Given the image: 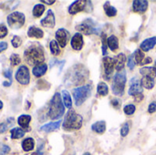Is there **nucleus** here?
Returning <instances> with one entry per match:
<instances>
[{"instance_id": "f257e3e1", "label": "nucleus", "mask_w": 156, "mask_h": 155, "mask_svg": "<svg viewBox=\"0 0 156 155\" xmlns=\"http://www.w3.org/2000/svg\"><path fill=\"white\" fill-rule=\"evenodd\" d=\"M88 78H89L88 69L83 65L77 64L69 69L65 78V82L67 86H72V85L76 86L85 82V80Z\"/></svg>"}, {"instance_id": "f03ea898", "label": "nucleus", "mask_w": 156, "mask_h": 155, "mask_svg": "<svg viewBox=\"0 0 156 155\" xmlns=\"http://www.w3.org/2000/svg\"><path fill=\"white\" fill-rule=\"evenodd\" d=\"M25 59L29 65H38L44 62L45 60V55H44V49L43 47L38 43H34L24 52Z\"/></svg>"}, {"instance_id": "7ed1b4c3", "label": "nucleus", "mask_w": 156, "mask_h": 155, "mask_svg": "<svg viewBox=\"0 0 156 155\" xmlns=\"http://www.w3.org/2000/svg\"><path fill=\"white\" fill-rule=\"evenodd\" d=\"M65 112V107L62 103L61 96L58 92H56L52 97L49 102V109H48V117L51 120H58L60 119Z\"/></svg>"}, {"instance_id": "20e7f679", "label": "nucleus", "mask_w": 156, "mask_h": 155, "mask_svg": "<svg viewBox=\"0 0 156 155\" xmlns=\"http://www.w3.org/2000/svg\"><path fill=\"white\" fill-rule=\"evenodd\" d=\"M83 118L75 111L70 110L67 112L63 122V129L65 131H77L82 126Z\"/></svg>"}, {"instance_id": "39448f33", "label": "nucleus", "mask_w": 156, "mask_h": 155, "mask_svg": "<svg viewBox=\"0 0 156 155\" xmlns=\"http://www.w3.org/2000/svg\"><path fill=\"white\" fill-rule=\"evenodd\" d=\"M91 90H92V86L90 84H87L74 89L72 90V95L76 106H80L81 104H83L86 101V100L90 96Z\"/></svg>"}, {"instance_id": "423d86ee", "label": "nucleus", "mask_w": 156, "mask_h": 155, "mask_svg": "<svg viewBox=\"0 0 156 155\" xmlns=\"http://www.w3.org/2000/svg\"><path fill=\"white\" fill-rule=\"evenodd\" d=\"M125 84H126L125 71L122 70V71L117 72L113 78V83L112 86V93L116 96H122L124 93Z\"/></svg>"}, {"instance_id": "0eeeda50", "label": "nucleus", "mask_w": 156, "mask_h": 155, "mask_svg": "<svg viewBox=\"0 0 156 155\" xmlns=\"http://www.w3.org/2000/svg\"><path fill=\"white\" fill-rule=\"evenodd\" d=\"M7 24L11 28H19L25 24V15L21 12H13L7 16Z\"/></svg>"}, {"instance_id": "6e6552de", "label": "nucleus", "mask_w": 156, "mask_h": 155, "mask_svg": "<svg viewBox=\"0 0 156 155\" xmlns=\"http://www.w3.org/2000/svg\"><path fill=\"white\" fill-rule=\"evenodd\" d=\"M76 29L79 31V33H83L85 35H91L93 33H97V30L94 27V22L90 18H87L83 22H81L76 26Z\"/></svg>"}, {"instance_id": "1a4fd4ad", "label": "nucleus", "mask_w": 156, "mask_h": 155, "mask_svg": "<svg viewBox=\"0 0 156 155\" xmlns=\"http://www.w3.org/2000/svg\"><path fill=\"white\" fill-rule=\"evenodd\" d=\"M89 1H82V0L75 1L69 6L68 11L70 15H76L82 11H88V6L90 5V4H91V2H90V4L87 5Z\"/></svg>"}, {"instance_id": "9d476101", "label": "nucleus", "mask_w": 156, "mask_h": 155, "mask_svg": "<svg viewBox=\"0 0 156 155\" xmlns=\"http://www.w3.org/2000/svg\"><path fill=\"white\" fill-rule=\"evenodd\" d=\"M16 79L22 85H27L30 80L29 71L26 66H21L16 73Z\"/></svg>"}, {"instance_id": "9b49d317", "label": "nucleus", "mask_w": 156, "mask_h": 155, "mask_svg": "<svg viewBox=\"0 0 156 155\" xmlns=\"http://www.w3.org/2000/svg\"><path fill=\"white\" fill-rule=\"evenodd\" d=\"M55 37H56V41L58 42L59 47L65 48L67 46V44H68V41L69 40L70 34H69V32L67 29L59 28V29H58L56 31Z\"/></svg>"}, {"instance_id": "f8f14e48", "label": "nucleus", "mask_w": 156, "mask_h": 155, "mask_svg": "<svg viewBox=\"0 0 156 155\" xmlns=\"http://www.w3.org/2000/svg\"><path fill=\"white\" fill-rule=\"evenodd\" d=\"M128 93L130 96H133V98L138 95L143 94V86L141 84V80L138 79L136 77H134L131 79Z\"/></svg>"}, {"instance_id": "ddd939ff", "label": "nucleus", "mask_w": 156, "mask_h": 155, "mask_svg": "<svg viewBox=\"0 0 156 155\" xmlns=\"http://www.w3.org/2000/svg\"><path fill=\"white\" fill-rule=\"evenodd\" d=\"M103 66H104V73L108 79H110L111 75L112 74L113 69L115 68V63L113 58L111 57H104L103 58Z\"/></svg>"}, {"instance_id": "4468645a", "label": "nucleus", "mask_w": 156, "mask_h": 155, "mask_svg": "<svg viewBox=\"0 0 156 155\" xmlns=\"http://www.w3.org/2000/svg\"><path fill=\"white\" fill-rule=\"evenodd\" d=\"M40 24L43 26H45V27H51V28H53L55 26V24H56L55 15H54L52 10H48V11L47 16L43 19H41Z\"/></svg>"}, {"instance_id": "2eb2a0df", "label": "nucleus", "mask_w": 156, "mask_h": 155, "mask_svg": "<svg viewBox=\"0 0 156 155\" xmlns=\"http://www.w3.org/2000/svg\"><path fill=\"white\" fill-rule=\"evenodd\" d=\"M70 44H71V47L74 50H81L82 48H83V45H84V41H83V37H82V34L80 33H76L72 38H71V41H70Z\"/></svg>"}, {"instance_id": "dca6fc26", "label": "nucleus", "mask_w": 156, "mask_h": 155, "mask_svg": "<svg viewBox=\"0 0 156 155\" xmlns=\"http://www.w3.org/2000/svg\"><path fill=\"white\" fill-rule=\"evenodd\" d=\"M133 11L136 13H144L148 9V1L146 0H134L133 2Z\"/></svg>"}, {"instance_id": "f3484780", "label": "nucleus", "mask_w": 156, "mask_h": 155, "mask_svg": "<svg viewBox=\"0 0 156 155\" xmlns=\"http://www.w3.org/2000/svg\"><path fill=\"white\" fill-rule=\"evenodd\" d=\"M156 45V37H152L149 38L144 39L141 46H140V49L144 52H148L149 50L153 49Z\"/></svg>"}, {"instance_id": "a211bd4d", "label": "nucleus", "mask_w": 156, "mask_h": 155, "mask_svg": "<svg viewBox=\"0 0 156 155\" xmlns=\"http://www.w3.org/2000/svg\"><path fill=\"white\" fill-rule=\"evenodd\" d=\"M113 59H114L116 70H118V72L122 71V69H124L125 63H126V59H127L126 56L123 53H120L115 58H113Z\"/></svg>"}, {"instance_id": "6ab92c4d", "label": "nucleus", "mask_w": 156, "mask_h": 155, "mask_svg": "<svg viewBox=\"0 0 156 155\" xmlns=\"http://www.w3.org/2000/svg\"><path fill=\"white\" fill-rule=\"evenodd\" d=\"M30 121H31L30 115H21L17 119V123L19 126H21V128H23V130L25 132H29L30 131V127H29Z\"/></svg>"}, {"instance_id": "aec40b11", "label": "nucleus", "mask_w": 156, "mask_h": 155, "mask_svg": "<svg viewBox=\"0 0 156 155\" xmlns=\"http://www.w3.org/2000/svg\"><path fill=\"white\" fill-rule=\"evenodd\" d=\"M140 73L143 77H147L154 79L156 78V68L155 67H144L140 69Z\"/></svg>"}, {"instance_id": "412c9836", "label": "nucleus", "mask_w": 156, "mask_h": 155, "mask_svg": "<svg viewBox=\"0 0 156 155\" xmlns=\"http://www.w3.org/2000/svg\"><path fill=\"white\" fill-rule=\"evenodd\" d=\"M27 36L29 37H35V38H42L44 37V32L42 29L36 27L34 26H29L27 30Z\"/></svg>"}, {"instance_id": "4be33fe9", "label": "nucleus", "mask_w": 156, "mask_h": 155, "mask_svg": "<svg viewBox=\"0 0 156 155\" xmlns=\"http://www.w3.org/2000/svg\"><path fill=\"white\" fill-rule=\"evenodd\" d=\"M48 70V66L46 63H41V64H38L37 66H35L33 68V75L37 78H39L41 76H43Z\"/></svg>"}, {"instance_id": "5701e85b", "label": "nucleus", "mask_w": 156, "mask_h": 155, "mask_svg": "<svg viewBox=\"0 0 156 155\" xmlns=\"http://www.w3.org/2000/svg\"><path fill=\"white\" fill-rule=\"evenodd\" d=\"M107 45L109 48L112 51L115 52L119 48V39L116 36L112 35L107 38Z\"/></svg>"}, {"instance_id": "b1692460", "label": "nucleus", "mask_w": 156, "mask_h": 155, "mask_svg": "<svg viewBox=\"0 0 156 155\" xmlns=\"http://www.w3.org/2000/svg\"><path fill=\"white\" fill-rule=\"evenodd\" d=\"M91 130L98 134H102L106 131V122L104 121L97 122L91 125Z\"/></svg>"}, {"instance_id": "393cba45", "label": "nucleus", "mask_w": 156, "mask_h": 155, "mask_svg": "<svg viewBox=\"0 0 156 155\" xmlns=\"http://www.w3.org/2000/svg\"><path fill=\"white\" fill-rule=\"evenodd\" d=\"M60 124H61V121H58V122H50V123L43 125L40 128V131L45 132H53V131H56L57 129H58Z\"/></svg>"}, {"instance_id": "a878e982", "label": "nucleus", "mask_w": 156, "mask_h": 155, "mask_svg": "<svg viewBox=\"0 0 156 155\" xmlns=\"http://www.w3.org/2000/svg\"><path fill=\"white\" fill-rule=\"evenodd\" d=\"M103 8H104L105 14H106L109 17H113V16H115L117 15V9H116L114 6L111 5L109 1H107V2L104 3Z\"/></svg>"}, {"instance_id": "bb28decb", "label": "nucleus", "mask_w": 156, "mask_h": 155, "mask_svg": "<svg viewBox=\"0 0 156 155\" xmlns=\"http://www.w3.org/2000/svg\"><path fill=\"white\" fill-rule=\"evenodd\" d=\"M35 147V142L32 138H27L22 142V148L25 152H30Z\"/></svg>"}, {"instance_id": "cd10ccee", "label": "nucleus", "mask_w": 156, "mask_h": 155, "mask_svg": "<svg viewBox=\"0 0 156 155\" xmlns=\"http://www.w3.org/2000/svg\"><path fill=\"white\" fill-rule=\"evenodd\" d=\"M141 84L144 88L146 90H152L154 87V79L147 78V77H143L141 79Z\"/></svg>"}, {"instance_id": "c85d7f7f", "label": "nucleus", "mask_w": 156, "mask_h": 155, "mask_svg": "<svg viewBox=\"0 0 156 155\" xmlns=\"http://www.w3.org/2000/svg\"><path fill=\"white\" fill-rule=\"evenodd\" d=\"M97 92L99 95L102 96V97H105L108 95L109 93V88H108V85L105 83V82H100L98 84V87H97Z\"/></svg>"}, {"instance_id": "c756f323", "label": "nucleus", "mask_w": 156, "mask_h": 155, "mask_svg": "<svg viewBox=\"0 0 156 155\" xmlns=\"http://www.w3.org/2000/svg\"><path fill=\"white\" fill-rule=\"evenodd\" d=\"M61 95H62V100H63L65 107H67L68 109H70L72 107V100H71V97H70L69 93L64 90H62Z\"/></svg>"}, {"instance_id": "7c9ffc66", "label": "nucleus", "mask_w": 156, "mask_h": 155, "mask_svg": "<svg viewBox=\"0 0 156 155\" xmlns=\"http://www.w3.org/2000/svg\"><path fill=\"white\" fill-rule=\"evenodd\" d=\"M25 131L23 129H20V128H14L10 131V133H11V138L12 139H15V140H17V139H20L22 137H24L25 135Z\"/></svg>"}, {"instance_id": "2f4dec72", "label": "nucleus", "mask_w": 156, "mask_h": 155, "mask_svg": "<svg viewBox=\"0 0 156 155\" xmlns=\"http://www.w3.org/2000/svg\"><path fill=\"white\" fill-rule=\"evenodd\" d=\"M133 55V58H134V59H135L136 64L142 65V63H143L144 59L145 58L144 51H142L140 48H138V49H136V50H135V52H134Z\"/></svg>"}, {"instance_id": "473e14b6", "label": "nucleus", "mask_w": 156, "mask_h": 155, "mask_svg": "<svg viewBox=\"0 0 156 155\" xmlns=\"http://www.w3.org/2000/svg\"><path fill=\"white\" fill-rule=\"evenodd\" d=\"M14 118H8L5 122L0 123V133H4L6 130L14 124Z\"/></svg>"}, {"instance_id": "72a5a7b5", "label": "nucleus", "mask_w": 156, "mask_h": 155, "mask_svg": "<svg viewBox=\"0 0 156 155\" xmlns=\"http://www.w3.org/2000/svg\"><path fill=\"white\" fill-rule=\"evenodd\" d=\"M45 11V6L44 5H41V4H37L36 5H34L33 7V10H32V13H33V16L35 17H39L42 16V14L44 13Z\"/></svg>"}, {"instance_id": "f704fd0d", "label": "nucleus", "mask_w": 156, "mask_h": 155, "mask_svg": "<svg viewBox=\"0 0 156 155\" xmlns=\"http://www.w3.org/2000/svg\"><path fill=\"white\" fill-rule=\"evenodd\" d=\"M49 48L50 51L52 53V55L54 56H58L60 53V48H59V45L58 44V42L56 40H51L49 43Z\"/></svg>"}, {"instance_id": "c9c22d12", "label": "nucleus", "mask_w": 156, "mask_h": 155, "mask_svg": "<svg viewBox=\"0 0 156 155\" xmlns=\"http://www.w3.org/2000/svg\"><path fill=\"white\" fill-rule=\"evenodd\" d=\"M107 37H106V34L102 33L101 34V49H102V55L104 57H106L107 55Z\"/></svg>"}, {"instance_id": "e433bc0d", "label": "nucleus", "mask_w": 156, "mask_h": 155, "mask_svg": "<svg viewBox=\"0 0 156 155\" xmlns=\"http://www.w3.org/2000/svg\"><path fill=\"white\" fill-rule=\"evenodd\" d=\"M136 111V107L133 105V104H129V105H126L124 108H123V111L126 115H133Z\"/></svg>"}, {"instance_id": "4c0bfd02", "label": "nucleus", "mask_w": 156, "mask_h": 155, "mask_svg": "<svg viewBox=\"0 0 156 155\" xmlns=\"http://www.w3.org/2000/svg\"><path fill=\"white\" fill-rule=\"evenodd\" d=\"M21 62V58L18 54H12L10 57V63L13 67L17 66Z\"/></svg>"}, {"instance_id": "58836bf2", "label": "nucleus", "mask_w": 156, "mask_h": 155, "mask_svg": "<svg viewBox=\"0 0 156 155\" xmlns=\"http://www.w3.org/2000/svg\"><path fill=\"white\" fill-rule=\"evenodd\" d=\"M127 66L130 69H133L136 66V62H135V59L133 58V55L132 54L131 56H129L128 58V60H127Z\"/></svg>"}, {"instance_id": "ea45409f", "label": "nucleus", "mask_w": 156, "mask_h": 155, "mask_svg": "<svg viewBox=\"0 0 156 155\" xmlns=\"http://www.w3.org/2000/svg\"><path fill=\"white\" fill-rule=\"evenodd\" d=\"M11 43H12V46L14 48H18L22 44V40L18 36H14L12 40H11Z\"/></svg>"}, {"instance_id": "a19ab883", "label": "nucleus", "mask_w": 156, "mask_h": 155, "mask_svg": "<svg viewBox=\"0 0 156 155\" xmlns=\"http://www.w3.org/2000/svg\"><path fill=\"white\" fill-rule=\"evenodd\" d=\"M129 131H130V126H129V124H128L127 122L124 123V124H122V129H121V135H122V137H126V136L128 135V133H129Z\"/></svg>"}, {"instance_id": "79ce46f5", "label": "nucleus", "mask_w": 156, "mask_h": 155, "mask_svg": "<svg viewBox=\"0 0 156 155\" xmlns=\"http://www.w3.org/2000/svg\"><path fill=\"white\" fill-rule=\"evenodd\" d=\"M8 33V30L5 25H0V38H4Z\"/></svg>"}, {"instance_id": "37998d69", "label": "nucleus", "mask_w": 156, "mask_h": 155, "mask_svg": "<svg viewBox=\"0 0 156 155\" xmlns=\"http://www.w3.org/2000/svg\"><path fill=\"white\" fill-rule=\"evenodd\" d=\"M10 152V148L7 145L0 144V155H5Z\"/></svg>"}, {"instance_id": "c03bdc74", "label": "nucleus", "mask_w": 156, "mask_h": 155, "mask_svg": "<svg viewBox=\"0 0 156 155\" xmlns=\"http://www.w3.org/2000/svg\"><path fill=\"white\" fill-rule=\"evenodd\" d=\"M156 111V101H153L149 104V107H148V112L150 114H153Z\"/></svg>"}, {"instance_id": "a18cd8bd", "label": "nucleus", "mask_w": 156, "mask_h": 155, "mask_svg": "<svg viewBox=\"0 0 156 155\" xmlns=\"http://www.w3.org/2000/svg\"><path fill=\"white\" fill-rule=\"evenodd\" d=\"M111 104L115 108V109H119L121 106V100L119 99H112L111 100Z\"/></svg>"}, {"instance_id": "49530a36", "label": "nucleus", "mask_w": 156, "mask_h": 155, "mask_svg": "<svg viewBox=\"0 0 156 155\" xmlns=\"http://www.w3.org/2000/svg\"><path fill=\"white\" fill-rule=\"evenodd\" d=\"M4 75H5V77L6 79H9V82L12 83V70L9 69H5V72H4Z\"/></svg>"}, {"instance_id": "de8ad7c7", "label": "nucleus", "mask_w": 156, "mask_h": 155, "mask_svg": "<svg viewBox=\"0 0 156 155\" xmlns=\"http://www.w3.org/2000/svg\"><path fill=\"white\" fill-rule=\"evenodd\" d=\"M7 48V43L6 42H0V53L3 52L4 50H5Z\"/></svg>"}, {"instance_id": "09e8293b", "label": "nucleus", "mask_w": 156, "mask_h": 155, "mask_svg": "<svg viewBox=\"0 0 156 155\" xmlns=\"http://www.w3.org/2000/svg\"><path fill=\"white\" fill-rule=\"evenodd\" d=\"M43 147H44V143H41V144H39V146H38V148H37V154L43 155Z\"/></svg>"}, {"instance_id": "8fccbe9b", "label": "nucleus", "mask_w": 156, "mask_h": 155, "mask_svg": "<svg viewBox=\"0 0 156 155\" xmlns=\"http://www.w3.org/2000/svg\"><path fill=\"white\" fill-rule=\"evenodd\" d=\"M143 100H144V95H143V94L134 97V100H135L136 102H140V101H142Z\"/></svg>"}, {"instance_id": "3c124183", "label": "nucleus", "mask_w": 156, "mask_h": 155, "mask_svg": "<svg viewBox=\"0 0 156 155\" xmlns=\"http://www.w3.org/2000/svg\"><path fill=\"white\" fill-rule=\"evenodd\" d=\"M151 62H152V58H149V57H147V58H145L144 59V61H143L142 65L149 64V63H151Z\"/></svg>"}, {"instance_id": "603ef678", "label": "nucleus", "mask_w": 156, "mask_h": 155, "mask_svg": "<svg viewBox=\"0 0 156 155\" xmlns=\"http://www.w3.org/2000/svg\"><path fill=\"white\" fill-rule=\"evenodd\" d=\"M43 4H47V5H52L55 3V0H51V1H48V0H42Z\"/></svg>"}, {"instance_id": "864d4df0", "label": "nucleus", "mask_w": 156, "mask_h": 155, "mask_svg": "<svg viewBox=\"0 0 156 155\" xmlns=\"http://www.w3.org/2000/svg\"><path fill=\"white\" fill-rule=\"evenodd\" d=\"M2 108H3V102H2V101L0 100V110H1Z\"/></svg>"}, {"instance_id": "5fc2aeb1", "label": "nucleus", "mask_w": 156, "mask_h": 155, "mask_svg": "<svg viewBox=\"0 0 156 155\" xmlns=\"http://www.w3.org/2000/svg\"><path fill=\"white\" fill-rule=\"evenodd\" d=\"M83 155H91V154H90V153H84V154H83Z\"/></svg>"}, {"instance_id": "6e6d98bb", "label": "nucleus", "mask_w": 156, "mask_h": 155, "mask_svg": "<svg viewBox=\"0 0 156 155\" xmlns=\"http://www.w3.org/2000/svg\"><path fill=\"white\" fill-rule=\"evenodd\" d=\"M154 65H155V68H156V60H155V63H154Z\"/></svg>"}]
</instances>
